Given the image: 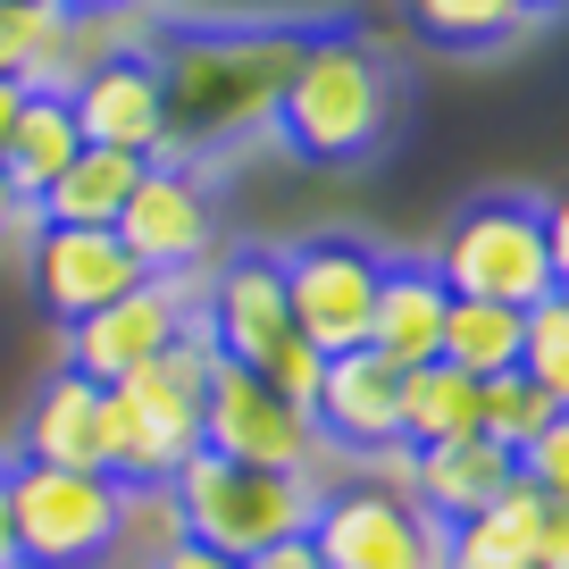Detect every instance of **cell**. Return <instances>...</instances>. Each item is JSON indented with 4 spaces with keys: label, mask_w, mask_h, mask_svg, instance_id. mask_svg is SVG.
Instances as JSON below:
<instances>
[{
    "label": "cell",
    "mask_w": 569,
    "mask_h": 569,
    "mask_svg": "<svg viewBox=\"0 0 569 569\" xmlns=\"http://www.w3.org/2000/svg\"><path fill=\"white\" fill-rule=\"evenodd\" d=\"M109 234L134 251L142 277H193L218 251V201H210V184L193 177V160H151Z\"/></svg>",
    "instance_id": "obj_10"
},
{
    "label": "cell",
    "mask_w": 569,
    "mask_h": 569,
    "mask_svg": "<svg viewBox=\"0 0 569 569\" xmlns=\"http://www.w3.org/2000/svg\"><path fill=\"white\" fill-rule=\"evenodd\" d=\"M519 327H528V310L452 293V310H445V352H436V360H452L461 377H478V386H486V377L519 369Z\"/></svg>",
    "instance_id": "obj_23"
},
{
    "label": "cell",
    "mask_w": 569,
    "mask_h": 569,
    "mask_svg": "<svg viewBox=\"0 0 569 569\" xmlns=\"http://www.w3.org/2000/svg\"><path fill=\"white\" fill-rule=\"evenodd\" d=\"M218 377V343L201 319L168 343L160 360H142L134 377L101 386V469L118 486H168L201 452V402Z\"/></svg>",
    "instance_id": "obj_3"
},
{
    "label": "cell",
    "mask_w": 569,
    "mask_h": 569,
    "mask_svg": "<svg viewBox=\"0 0 569 569\" xmlns=\"http://www.w3.org/2000/svg\"><path fill=\"white\" fill-rule=\"evenodd\" d=\"M302 536L319 569H445V528L402 486H336Z\"/></svg>",
    "instance_id": "obj_8"
},
{
    "label": "cell",
    "mask_w": 569,
    "mask_h": 569,
    "mask_svg": "<svg viewBox=\"0 0 569 569\" xmlns=\"http://www.w3.org/2000/svg\"><path fill=\"white\" fill-rule=\"evenodd\" d=\"M18 101H26L18 84H0V151H9V126H18Z\"/></svg>",
    "instance_id": "obj_36"
},
{
    "label": "cell",
    "mask_w": 569,
    "mask_h": 569,
    "mask_svg": "<svg viewBox=\"0 0 569 569\" xmlns=\"http://www.w3.org/2000/svg\"><path fill=\"white\" fill-rule=\"evenodd\" d=\"M528 569H569V502H545V495H536V519H528Z\"/></svg>",
    "instance_id": "obj_29"
},
{
    "label": "cell",
    "mask_w": 569,
    "mask_h": 569,
    "mask_svg": "<svg viewBox=\"0 0 569 569\" xmlns=\"http://www.w3.org/2000/svg\"><path fill=\"white\" fill-rule=\"evenodd\" d=\"M76 68V18L59 0H0V84L51 92Z\"/></svg>",
    "instance_id": "obj_20"
},
{
    "label": "cell",
    "mask_w": 569,
    "mask_h": 569,
    "mask_svg": "<svg viewBox=\"0 0 569 569\" xmlns=\"http://www.w3.org/2000/svg\"><path fill=\"white\" fill-rule=\"evenodd\" d=\"M277 277H284V310H293L302 343H319V352L369 343L377 277H386L377 243H360V234H302V243L277 251Z\"/></svg>",
    "instance_id": "obj_7"
},
{
    "label": "cell",
    "mask_w": 569,
    "mask_h": 569,
    "mask_svg": "<svg viewBox=\"0 0 569 569\" xmlns=\"http://www.w3.org/2000/svg\"><path fill=\"white\" fill-rule=\"evenodd\" d=\"M201 336L218 343V360L234 369H268V360L293 343V310H284V277L277 251H234L210 277V302H201Z\"/></svg>",
    "instance_id": "obj_14"
},
{
    "label": "cell",
    "mask_w": 569,
    "mask_h": 569,
    "mask_svg": "<svg viewBox=\"0 0 569 569\" xmlns=\"http://www.w3.org/2000/svg\"><path fill=\"white\" fill-rule=\"evenodd\" d=\"M34 227H42V218H34V201H26V193H9V177H0V251L34 243Z\"/></svg>",
    "instance_id": "obj_31"
},
{
    "label": "cell",
    "mask_w": 569,
    "mask_h": 569,
    "mask_svg": "<svg viewBox=\"0 0 569 569\" xmlns=\"http://www.w3.org/2000/svg\"><path fill=\"white\" fill-rule=\"evenodd\" d=\"M410 502H419L436 528H461V519L495 511L519 486V461L495 445V436H452V445H419L410 452Z\"/></svg>",
    "instance_id": "obj_16"
},
{
    "label": "cell",
    "mask_w": 569,
    "mask_h": 569,
    "mask_svg": "<svg viewBox=\"0 0 569 569\" xmlns=\"http://www.w3.org/2000/svg\"><path fill=\"white\" fill-rule=\"evenodd\" d=\"M545 251H552V293H569V184L545 201Z\"/></svg>",
    "instance_id": "obj_30"
},
{
    "label": "cell",
    "mask_w": 569,
    "mask_h": 569,
    "mask_svg": "<svg viewBox=\"0 0 569 569\" xmlns=\"http://www.w3.org/2000/svg\"><path fill=\"white\" fill-rule=\"evenodd\" d=\"M168 502H177V528L193 536V545L227 552V561H251V552H268V545L310 528L319 478L243 469V461H218V452H193V461L168 478Z\"/></svg>",
    "instance_id": "obj_4"
},
{
    "label": "cell",
    "mask_w": 569,
    "mask_h": 569,
    "mask_svg": "<svg viewBox=\"0 0 569 569\" xmlns=\"http://www.w3.org/2000/svg\"><path fill=\"white\" fill-rule=\"evenodd\" d=\"M519 9H528V18H552V9H569V0H519Z\"/></svg>",
    "instance_id": "obj_37"
},
{
    "label": "cell",
    "mask_w": 569,
    "mask_h": 569,
    "mask_svg": "<svg viewBox=\"0 0 569 569\" xmlns=\"http://www.w3.org/2000/svg\"><path fill=\"white\" fill-rule=\"evenodd\" d=\"M84 151V134H76V109H68V84L51 92H26L18 101V126H9V151H0V177H9V193L34 201L42 184L59 177V168Z\"/></svg>",
    "instance_id": "obj_21"
},
{
    "label": "cell",
    "mask_w": 569,
    "mask_h": 569,
    "mask_svg": "<svg viewBox=\"0 0 569 569\" xmlns=\"http://www.w3.org/2000/svg\"><path fill=\"white\" fill-rule=\"evenodd\" d=\"M519 486H536L545 502H569V410H552L519 445Z\"/></svg>",
    "instance_id": "obj_28"
},
{
    "label": "cell",
    "mask_w": 569,
    "mask_h": 569,
    "mask_svg": "<svg viewBox=\"0 0 569 569\" xmlns=\"http://www.w3.org/2000/svg\"><path fill=\"white\" fill-rule=\"evenodd\" d=\"M402 9H410V34L436 42V51H502L536 26L519 0H402Z\"/></svg>",
    "instance_id": "obj_24"
},
{
    "label": "cell",
    "mask_w": 569,
    "mask_h": 569,
    "mask_svg": "<svg viewBox=\"0 0 569 569\" xmlns=\"http://www.w3.org/2000/svg\"><path fill=\"white\" fill-rule=\"evenodd\" d=\"M201 452L243 461V469H293V478H310L319 452H327V436H319V419H310L302 402H284L268 377L218 360L210 402H201Z\"/></svg>",
    "instance_id": "obj_9"
},
{
    "label": "cell",
    "mask_w": 569,
    "mask_h": 569,
    "mask_svg": "<svg viewBox=\"0 0 569 569\" xmlns=\"http://www.w3.org/2000/svg\"><path fill=\"white\" fill-rule=\"evenodd\" d=\"M142 168H151V160H134V151H101V142H84V151L34 193V218H42V227H118V210H126V193L142 184Z\"/></svg>",
    "instance_id": "obj_19"
},
{
    "label": "cell",
    "mask_w": 569,
    "mask_h": 569,
    "mask_svg": "<svg viewBox=\"0 0 569 569\" xmlns=\"http://www.w3.org/2000/svg\"><path fill=\"white\" fill-rule=\"evenodd\" d=\"M478 402H486V410H478V436H495V445L511 452V461H519V445H528L536 427H545L552 410H561V402H552L545 386H528V377H519V369L486 377V386H478Z\"/></svg>",
    "instance_id": "obj_27"
},
{
    "label": "cell",
    "mask_w": 569,
    "mask_h": 569,
    "mask_svg": "<svg viewBox=\"0 0 569 569\" xmlns=\"http://www.w3.org/2000/svg\"><path fill=\"white\" fill-rule=\"evenodd\" d=\"M76 134L101 151H134V160H168V109H160V68L151 51H109L84 76H68Z\"/></svg>",
    "instance_id": "obj_13"
},
{
    "label": "cell",
    "mask_w": 569,
    "mask_h": 569,
    "mask_svg": "<svg viewBox=\"0 0 569 569\" xmlns=\"http://www.w3.org/2000/svg\"><path fill=\"white\" fill-rule=\"evenodd\" d=\"M519 377L545 386L552 402L569 410V293L528 302V327H519Z\"/></svg>",
    "instance_id": "obj_26"
},
{
    "label": "cell",
    "mask_w": 569,
    "mask_h": 569,
    "mask_svg": "<svg viewBox=\"0 0 569 569\" xmlns=\"http://www.w3.org/2000/svg\"><path fill=\"white\" fill-rule=\"evenodd\" d=\"M18 461L34 469H101V386L59 360L18 419Z\"/></svg>",
    "instance_id": "obj_17"
},
{
    "label": "cell",
    "mask_w": 569,
    "mask_h": 569,
    "mask_svg": "<svg viewBox=\"0 0 569 569\" xmlns=\"http://www.w3.org/2000/svg\"><path fill=\"white\" fill-rule=\"evenodd\" d=\"M243 569H319V552H310V536H284V545H268V552H251Z\"/></svg>",
    "instance_id": "obj_33"
},
{
    "label": "cell",
    "mask_w": 569,
    "mask_h": 569,
    "mask_svg": "<svg viewBox=\"0 0 569 569\" xmlns=\"http://www.w3.org/2000/svg\"><path fill=\"white\" fill-rule=\"evenodd\" d=\"M528 519H536V486H511L495 511L445 528V569H528Z\"/></svg>",
    "instance_id": "obj_25"
},
{
    "label": "cell",
    "mask_w": 569,
    "mask_h": 569,
    "mask_svg": "<svg viewBox=\"0 0 569 569\" xmlns=\"http://www.w3.org/2000/svg\"><path fill=\"white\" fill-rule=\"evenodd\" d=\"M436 277L445 293H469V302H545L552 293V251H545V201L528 193H486L436 234Z\"/></svg>",
    "instance_id": "obj_5"
},
{
    "label": "cell",
    "mask_w": 569,
    "mask_h": 569,
    "mask_svg": "<svg viewBox=\"0 0 569 569\" xmlns=\"http://www.w3.org/2000/svg\"><path fill=\"white\" fill-rule=\"evenodd\" d=\"M0 569H18V511H9V461H0Z\"/></svg>",
    "instance_id": "obj_34"
},
{
    "label": "cell",
    "mask_w": 569,
    "mask_h": 569,
    "mask_svg": "<svg viewBox=\"0 0 569 569\" xmlns=\"http://www.w3.org/2000/svg\"><path fill=\"white\" fill-rule=\"evenodd\" d=\"M445 310H452V293L427 260H386L377 310H369V352L393 360V369H427L445 352Z\"/></svg>",
    "instance_id": "obj_18"
},
{
    "label": "cell",
    "mask_w": 569,
    "mask_h": 569,
    "mask_svg": "<svg viewBox=\"0 0 569 569\" xmlns=\"http://www.w3.org/2000/svg\"><path fill=\"white\" fill-rule=\"evenodd\" d=\"M59 9L84 26V18H126V9H142V0H59Z\"/></svg>",
    "instance_id": "obj_35"
},
{
    "label": "cell",
    "mask_w": 569,
    "mask_h": 569,
    "mask_svg": "<svg viewBox=\"0 0 569 569\" xmlns=\"http://www.w3.org/2000/svg\"><path fill=\"white\" fill-rule=\"evenodd\" d=\"M151 569H243V561H227V552H210V545H193V536H177V545H168Z\"/></svg>",
    "instance_id": "obj_32"
},
{
    "label": "cell",
    "mask_w": 569,
    "mask_h": 569,
    "mask_svg": "<svg viewBox=\"0 0 569 569\" xmlns=\"http://www.w3.org/2000/svg\"><path fill=\"white\" fill-rule=\"evenodd\" d=\"M26 284H34V302L51 310L59 327H76V319H92V310H109L118 293H134L142 268L109 227H34V243H26Z\"/></svg>",
    "instance_id": "obj_12"
},
{
    "label": "cell",
    "mask_w": 569,
    "mask_h": 569,
    "mask_svg": "<svg viewBox=\"0 0 569 569\" xmlns=\"http://www.w3.org/2000/svg\"><path fill=\"white\" fill-rule=\"evenodd\" d=\"M310 419H319V436L336 452H386V445H402V369L377 360L369 343L327 352L319 393H310Z\"/></svg>",
    "instance_id": "obj_15"
},
{
    "label": "cell",
    "mask_w": 569,
    "mask_h": 569,
    "mask_svg": "<svg viewBox=\"0 0 569 569\" xmlns=\"http://www.w3.org/2000/svg\"><path fill=\"white\" fill-rule=\"evenodd\" d=\"M302 26H177L151 51L168 109V160H201L277 126Z\"/></svg>",
    "instance_id": "obj_1"
},
{
    "label": "cell",
    "mask_w": 569,
    "mask_h": 569,
    "mask_svg": "<svg viewBox=\"0 0 569 569\" xmlns=\"http://www.w3.org/2000/svg\"><path fill=\"white\" fill-rule=\"evenodd\" d=\"M193 319H201V302H193L184 277H142L134 293H118L109 310H92V319L68 327V369L92 377V386H118L142 360H160Z\"/></svg>",
    "instance_id": "obj_11"
},
{
    "label": "cell",
    "mask_w": 569,
    "mask_h": 569,
    "mask_svg": "<svg viewBox=\"0 0 569 569\" xmlns=\"http://www.w3.org/2000/svg\"><path fill=\"white\" fill-rule=\"evenodd\" d=\"M478 377H461L452 360H427L402 369V445H452V436H478Z\"/></svg>",
    "instance_id": "obj_22"
},
{
    "label": "cell",
    "mask_w": 569,
    "mask_h": 569,
    "mask_svg": "<svg viewBox=\"0 0 569 569\" xmlns=\"http://www.w3.org/2000/svg\"><path fill=\"white\" fill-rule=\"evenodd\" d=\"M393 59L352 26H310L277 101V142L310 168H352L393 134Z\"/></svg>",
    "instance_id": "obj_2"
},
{
    "label": "cell",
    "mask_w": 569,
    "mask_h": 569,
    "mask_svg": "<svg viewBox=\"0 0 569 569\" xmlns=\"http://www.w3.org/2000/svg\"><path fill=\"white\" fill-rule=\"evenodd\" d=\"M18 569H101L126 545V486L109 469H9Z\"/></svg>",
    "instance_id": "obj_6"
}]
</instances>
